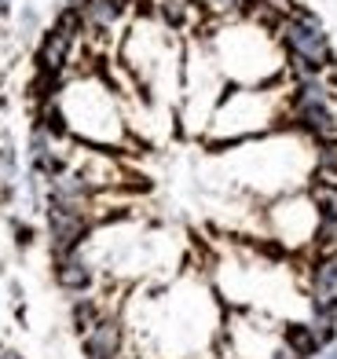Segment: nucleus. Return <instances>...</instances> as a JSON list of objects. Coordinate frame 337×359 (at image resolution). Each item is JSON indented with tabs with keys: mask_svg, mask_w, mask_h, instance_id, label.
Masks as SVG:
<instances>
[{
	"mask_svg": "<svg viewBox=\"0 0 337 359\" xmlns=\"http://www.w3.org/2000/svg\"><path fill=\"white\" fill-rule=\"evenodd\" d=\"M209 55L223 81H235V88L275 85L286 74V55L275 41V29H268L253 15L223 19L209 37Z\"/></svg>",
	"mask_w": 337,
	"mask_h": 359,
	"instance_id": "nucleus-1",
	"label": "nucleus"
},
{
	"mask_svg": "<svg viewBox=\"0 0 337 359\" xmlns=\"http://www.w3.org/2000/svg\"><path fill=\"white\" fill-rule=\"evenodd\" d=\"M55 100L74 143L95 147V151H121L128 143L121 100L99 74H67Z\"/></svg>",
	"mask_w": 337,
	"mask_h": 359,
	"instance_id": "nucleus-2",
	"label": "nucleus"
},
{
	"mask_svg": "<svg viewBox=\"0 0 337 359\" xmlns=\"http://www.w3.org/2000/svg\"><path fill=\"white\" fill-rule=\"evenodd\" d=\"M286 128V88L279 85H253L231 88L220 95L202 140L209 147H238L246 140H261Z\"/></svg>",
	"mask_w": 337,
	"mask_h": 359,
	"instance_id": "nucleus-3",
	"label": "nucleus"
},
{
	"mask_svg": "<svg viewBox=\"0 0 337 359\" xmlns=\"http://www.w3.org/2000/svg\"><path fill=\"white\" fill-rule=\"evenodd\" d=\"M275 41L286 55V74L290 77H323L333 70V41L326 34V26L319 15L294 8L275 22Z\"/></svg>",
	"mask_w": 337,
	"mask_h": 359,
	"instance_id": "nucleus-4",
	"label": "nucleus"
},
{
	"mask_svg": "<svg viewBox=\"0 0 337 359\" xmlns=\"http://www.w3.org/2000/svg\"><path fill=\"white\" fill-rule=\"evenodd\" d=\"M286 128L308 136L312 143H337V92L323 77H290Z\"/></svg>",
	"mask_w": 337,
	"mask_h": 359,
	"instance_id": "nucleus-5",
	"label": "nucleus"
},
{
	"mask_svg": "<svg viewBox=\"0 0 337 359\" xmlns=\"http://www.w3.org/2000/svg\"><path fill=\"white\" fill-rule=\"evenodd\" d=\"M268 224L282 246H315L319 209L308 191H290L268 205Z\"/></svg>",
	"mask_w": 337,
	"mask_h": 359,
	"instance_id": "nucleus-6",
	"label": "nucleus"
},
{
	"mask_svg": "<svg viewBox=\"0 0 337 359\" xmlns=\"http://www.w3.org/2000/svg\"><path fill=\"white\" fill-rule=\"evenodd\" d=\"M44 231L52 242V253H77L92 238L95 231V217L88 205H70V202H55L44 198Z\"/></svg>",
	"mask_w": 337,
	"mask_h": 359,
	"instance_id": "nucleus-7",
	"label": "nucleus"
},
{
	"mask_svg": "<svg viewBox=\"0 0 337 359\" xmlns=\"http://www.w3.org/2000/svg\"><path fill=\"white\" fill-rule=\"evenodd\" d=\"M308 194H312V202H315V209H319L315 253H330V250H337V184L312 176Z\"/></svg>",
	"mask_w": 337,
	"mask_h": 359,
	"instance_id": "nucleus-8",
	"label": "nucleus"
},
{
	"mask_svg": "<svg viewBox=\"0 0 337 359\" xmlns=\"http://www.w3.org/2000/svg\"><path fill=\"white\" fill-rule=\"evenodd\" d=\"M308 297H312V312L337 316V250L315 253L308 271Z\"/></svg>",
	"mask_w": 337,
	"mask_h": 359,
	"instance_id": "nucleus-9",
	"label": "nucleus"
},
{
	"mask_svg": "<svg viewBox=\"0 0 337 359\" xmlns=\"http://www.w3.org/2000/svg\"><path fill=\"white\" fill-rule=\"evenodd\" d=\"M85 359H125V330L114 316H103L88 334H81Z\"/></svg>",
	"mask_w": 337,
	"mask_h": 359,
	"instance_id": "nucleus-10",
	"label": "nucleus"
},
{
	"mask_svg": "<svg viewBox=\"0 0 337 359\" xmlns=\"http://www.w3.org/2000/svg\"><path fill=\"white\" fill-rule=\"evenodd\" d=\"M154 19L162 22L169 34H195L205 22V11L195 0H154Z\"/></svg>",
	"mask_w": 337,
	"mask_h": 359,
	"instance_id": "nucleus-11",
	"label": "nucleus"
},
{
	"mask_svg": "<svg viewBox=\"0 0 337 359\" xmlns=\"http://www.w3.org/2000/svg\"><path fill=\"white\" fill-rule=\"evenodd\" d=\"M55 283H59V290H67V293H88L92 283H95L92 260L81 250L55 257Z\"/></svg>",
	"mask_w": 337,
	"mask_h": 359,
	"instance_id": "nucleus-12",
	"label": "nucleus"
},
{
	"mask_svg": "<svg viewBox=\"0 0 337 359\" xmlns=\"http://www.w3.org/2000/svg\"><path fill=\"white\" fill-rule=\"evenodd\" d=\"M19 180H22V158L11 136L0 140V205H11L19 198Z\"/></svg>",
	"mask_w": 337,
	"mask_h": 359,
	"instance_id": "nucleus-13",
	"label": "nucleus"
},
{
	"mask_svg": "<svg viewBox=\"0 0 337 359\" xmlns=\"http://www.w3.org/2000/svg\"><path fill=\"white\" fill-rule=\"evenodd\" d=\"M282 348L294 359H315L323 352V341L315 337L312 323H286L282 326Z\"/></svg>",
	"mask_w": 337,
	"mask_h": 359,
	"instance_id": "nucleus-14",
	"label": "nucleus"
},
{
	"mask_svg": "<svg viewBox=\"0 0 337 359\" xmlns=\"http://www.w3.org/2000/svg\"><path fill=\"white\" fill-rule=\"evenodd\" d=\"M195 4L205 11V19H238V15H249L253 8V0H195Z\"/></svg>",
	"mask_w": 337,
	"mask_h": 359,
	"instance_id": "nucleus-15",
	"label": "nucleus"
},
{
	"mask_svg": "<svg viewBox=\"0 0 337 359\" xmlns=\"http://www.w3.org/2000/svg\"><path fill=\"white\" fill-rule=\"evenodd\" d=\"M70 319H74V330H77V334H88L92 326L103 319V308H99V301H92V297H81V301L74 304Z\"/></svg>",
	"mask_w": 337,
	"mask_h": 359,
	"instance_id": "nucleus-16",
	"label": "nucleus"
},
{
	"mask_svg": "<svg viewBox=\"0 0 337 359\" xmlns=\"http://www.w3.org/2000/svg\"><path fill=\"white\" fill-rule=\"evenodd\" d=\"M15 34H19V41L41 37V11H37V4H26L19 11V26H15Z\"/></svg>",
	"mask_w": 337,
	"mask_h": 359,
	"instance_id": "nucleus-17",
	"label": "nucleus"
},
{
	"mask_svg": "<svg viewBox=\"0 0 337 359\" xmlns=\"http://www.w3.org/2000/svg\"><path fill=\"white\" fill-rule=\"evenodd\" d=\"M11 8H15V0H0V19H8Z\"/></svg>",
	"mask_w": 337,
	"mask_h": 359,
	"instance_id": "nucleus-18",
	"label": "nucleus"
},
{
	"mask_svg": "<svg viewBox=\"0 0 337 359\" xmlns=\"http://www.w3.org/2000/svg\"><path fill=\"white\" fill-rule=\"evenodd\" d=\"M0 359H26V355L15 352V348H4V352H0Z\"/></svg>",
	"mask_w": 337,
	"mask_h": 359,
	"instance_id": "nucleus-19",
	"label": "nucleus"
},
{
	"mask_svg": "<svg viewBox=\"0 0 337 359\" xmlns=\"http://www.w3.org/2000/svg\"><path fill=\"white\" fill-rule=\"evenodd\" d=\"M326 359H337V348H333V352H330V355H326Z\"/></svg>",
	"mask_w": 337,
	"mask_h": 359,
	"instance_id": "nucleus-20",
	"label": "nucleus"
}]
</instances>
